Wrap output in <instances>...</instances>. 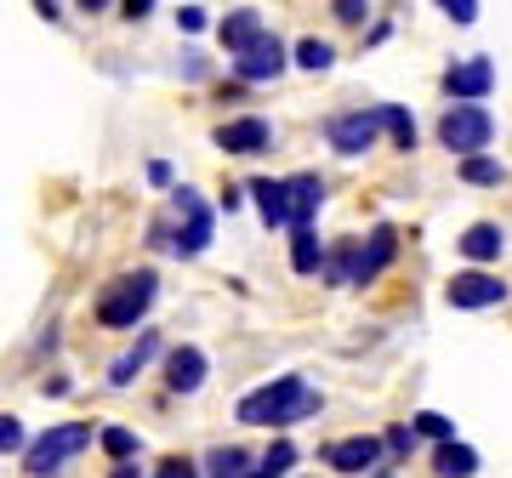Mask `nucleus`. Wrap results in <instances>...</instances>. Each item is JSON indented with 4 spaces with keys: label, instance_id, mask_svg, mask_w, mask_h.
Returning <instances> with one entry per match:
<instances>
[{
    "label": "nucleus",
    "instance_id": "obj_1",
    "mask_svg": "<svg viewBox=\"0 0 512 478\" xmlns=\"http://www.w3.org/2000/svg\"><path fill=\"white\" fill-rule=\"evenodd\" d=\"M319 416V393H313L302 376H274L268 387H256L239 399V422L245 427H291Z\"/></svg>",
    "mask_w": 512,
    "mask_h": 478
},
{
    "label": "nucleus",
    "instance_id": "obj_2",
    "mask_svg": "<svg viewBox=\"0 0 512 478\" xmlns=\"http://www.w3.org/2000/svg\"><path fill=\"white\" fill-rule=\"evenodd\" d=\"M393 251H399V234L382 222V228L370 234V245H353V239H348V245H336L330 262H325V274L336 279V285H370V279L393 262Z\"/></svg>",
    "mask_w": 512,
    "mask_h": 478
},
{
    "label": "nucleus",
    "instance_id": "obj_3",
    "mask_svg": "<svg viewBox=\"0 0 512 478\" xmlns=\"http://www.w3.org/2000/svg\"><path fill=\"white\" fill-rule=\"evenodd\" d=\"M154 291H160V279L154 274L114 279V285H103V296H97V319H103L109 331H131V325L154 308Z\"/></svg>",
    "mask_w": 512,
    "mask_h": 478
},
{
    "label": "nucleus",
    "instance_id": "obj_4",
    "mask_svg": "<svg viewBox=\"0 0 512 478\" xmlns=\"http://www.w3.org/2000/svg\"><path fill=\"white\" fill-rule=\"evenodd\" d=\"M86 444H92V427H86V422H57V427H46V433L29 444V473H35V478L57 473V467H63V461H74Z\"/></svg>",
    "mask_w": 512,
    "mask_h": 478
},
{
    "label": "nucleus",
    "instance_id": "obj_5",
    "mask_svg": "<svg viewBox=\"0 0 512 478\" xmlns=\"http://www.w3.org/2000/svg\"><path fill=\"white\" fill-rule=\"evenodd\" d=\"M490 137H495V120H490V109H478V103H456V109L439 120V143L456 148L461 160H473L478 148H490Z\"/></svg>",
    "mask_w": 512,
    "mask_h": 478
},
{
    "label": "nucleus",
    "instance_id": "obj_6",
    "mask_svg": "<svg viewBox=\"0 0 512 478\" xmlns=\"http://www.w3.org/2000/svg\"><path fill=\"white\" fill-rule=\"evenodd\" d=\"M376 137H382V109H353L330 120V148L336 154H365V148H376Z\"/></svg>",
    "mask_w": 512,
    "mask_h": 478
},
{
    "label": "nucleus",
    "instance_id": "obj_7",
    "mask_svg": "<svg viewBox=\"0 0 512 478\" xmlns=\"http://www.w3.org/2000/svg\"><path fill=\"white\" fill-rule=\"evenodd\" d=\"M177 211H183V228L171 239V251L177 257H200L205 245H211V211H205V200L194 188H177Z\"/></svg>",
    "mask_w": 512,
    "mask_h": 478
},
{
    "label": "nucleus",
    "instance_id": "obj_8",
    "mask_svg": "<svg viewBox=\"0 0 512 478\" xmlns=\"http://www.w3.org/2000/svg\"><path fill=\"white\" fill-rule=\"evenodd\" d=\"M495 86V63L490 57H467V63H456V69L444 74V92L456 97V103H484Z\"/></svg>",
    "mask_w": 512,
    "mask_h": 478
},
{
    "label": "nucleus",
    "instance_id": "obj_9",
    "mask_svg": "<svg viewBox=\"0 0 512 478\" xmlns=\"http://www.w3.org/2000/svg\"><path fill=\"white\" fill-rule=\"evenodd\" d=\"M444 296H450V308H495V302L507 296V285H501L495 274H484V268H473V274L450 279V291Z\"/></svg>",
    "mask_w": 512,
    "mask_h": 478
},
{
    "label": "nucleus",
    "instance_id": "obj_10",
    "mask_svg": "<svg viewBox=\"0 0 512 478\" xmlns=\"http://www.w3.org/2000/svg\"><path fill=\"white\" fill-rule=\"evenodd\" d=\"M376 461H382V439H370V433L325 444V467H336V473H370Z\"/></svg>",
    "mask_w": 512,
    "mask_h": 478
},
{
    "label": "nucleus",
    "instance_id": "obj_11",
    "mask_svg": "<svg viewBox=\"0 0 512 478\" xmlns=\"http://www.w3.org/2000/svg\"><path fill=\"white\" fill-rule=\"evenodd\" d=\"M279 69H285V46H279V35H262L251 52L234 57V74H239V80H274Z\"/></svg>",
    "mask_w": 512,
    "mask_h": 478
},
{
    "label": "nucleus",
    "instance_id": "obj_12",
    "mask_svg": "<svg viewBox=\"0 0 512 478\" xmlns=\"http://www.w3.org/2000/svg\"><path fill=\"white\" fill-rule=\"evenodd\" d=\"M268 120L262 114H245V120H228V126L217 131V148H228V154H262L268 148Z\"/></svg>",
    "mask_w": 512,
    "mask_h": 478
},
{
    "label": "nucleus",
    "instance_id": "obj_13",
    "mask_svg": "<svg viewBox=\"0 0 512 478\" xmlns=\"http://www.w3.org/2000/svg\"><path fill=\"white\" fill-rule=\"evenodd\" d=\"M217 35H222V46H228V57H239V52H251L268 29H262V12H256V6H239V12H228V18H222Z\"/></svg>",
    "mask_w": 512,
    "mask_h": 478
},
{
    "label": "nucleus",
    "instance_id": "obj_14",
    "mask_svg": "<svg viewBox=\"0 0 512 478\" xmlns=\"http://www.w3.org/2000/svg\"><path fill=\"white\" fill-rule=\"evenodd\" d=\"M251 194H256V211H262V222H268V228H291V183L256 177Z\"/></svg>",
    "mask_w": 512,
    "mask_h": 478
},
{
    "label": "nucleus",
    "instance_id": "obj_15",
    "mask_svg": "<svg viewBox=\"0 0 512 478\" xmlns=\"http://www.w3.org/2000/svg\"><path fill=\"white\" fill-rule=\"evenodd\" d=\"M200 382H205V353L200 348H171V359H165V387H171V393H194Z\"/></svg>",
    "mask_w": 512,
    "mask_h": 478
},
{
    "label": "nucleus",
    "instance_id": "obj_16",
    "mask_svg": "<svg viewBox=\"0 0 512 478\" xmlns=\"http://www.w3.org/2000/svg\"><path fill=\"white\" fill-rule=\"evenodd\" d=\"M319 200H325V183L319 177H291V234L296 228H313Z\"/></svg>",
    "mask_w": 512,
    "mask_h": 478
},
{
    "label": "nucleus",
    "instance_id": "obj_17",
    "mask_svg": "<svg viewBox=\"0 0 512 478\" xmlns=\"http://www.w3.org/2000/svg\"><path fill=\"white\" fill-rule=\"evenodd\" d=\"M433 467H439V478H473L478 450L473 444H439V450H433Z\"/></svg>",
    "mask_w": 512,
    "mask_h": 478
},
{
    "label": "nucleus",
    "instance_id": "obj_18",
    "mask_svg": "<svg viewBox=\"0 0 512 478\" xmlns=\"http://www.w3.org/2000/svg\"><path fill=\"white\" fill-rule=\"evenodd\" d=\"M501 245H507V239H501V228H495V222H473V228L461 234V251H467L473 262H490V257H501Z\"/></svg>",
    "mask_w": 512,
    "mask_h": 478
},
{
    "label": "nucleus",
    "instance_id": "obj_19",
    "mask_svg": "<svg viewBox=\"0 0 512 478\" xmlns=\"http://www.w3.org/2000/svg\"><path fill=\"white\" fill-rule=\"evenodd\" d=\"M154 348H160V336H154V331H143V336H137V348H131V353H120V359L109 365V382H114V387H126L131 376L143 370V359H148Z\"/></svg>",
    "mask_w": 512,
    "mask_h": 478
},
{
    "label": "nucleus",
    "instance_id": "obj_20",
    "mask_svg": "<svg viewBox=\"0 0 512 478\" xmlns=\"http://www.w3.org/2000/svg\"><path fill=\"white\" fill-rule=\"evenodd\" d=\"M325 251H319V239H313V228H296L291 234V268L296 274H319V268H325Z\"/></svg>",
    "mask_w": 512,
    "mask_h": 478
},
{
    "label": "nucleus",
    "instance_id": "obj_21",
    "mask_svg": "<svg viewBox=\"0 0 512 478\" xmlns=\"http://www.w3.org/2000/svg\"><path fill=\"white\" fill-rule=\"evenodd\" d=\"M205 467H211V478H256L251 456H245V450H234V444H228V450H211V456H205Z\"/></svg>",
    "mask_w": 512,
    "mask_h": 478
},
{
    "label": "nucleus",
    "instance_id": "obj_22",
    "mask_svg": "<svg viewBox=\"0 0 512 478\" xmlns=\"http://www.w3.org/2000/svg\"><path fill=\"white\" fill-rule=\"evenodd\" d=\"M291 461H296V444H291V439H279L268 456L256 461V478H285V473H291Z\"/></svg>",
    "mask_w": 512,
    "mask_h": 478
},
{
    "label": "nucleus",
    "instance_id": "obj_23",
    "mask_svg": "<svg viewBox=\"0 0 512 478\" xmlns=\"http://www.w3.org/2000/svg\"><path fill=\"white\" fill-rule=\"evenodd\" d=\"M382 126L393 131V143H399V148H416V120H410L399 103H382Z\"/></svg>",
    "mask_w": 512,
    "mask_h": 478
},
{
    "label": "nucleus",
    "instance_id": "obj_24",
    "mask_svg": "<svg viewBox=\"0 0 512 478\" xmlns=\"http://www.w3.org/2000/svg\"><path fill=\"white\" fill-rule=\"evenodd\" d=\"M461 177H467V183H478V188H501V177H507V171L495 166V160H484V154H473V160H461Z\"/></svg>",
    "mask_w": 512,
    "mask_h": 478
},
{
    "label": "nucleus",
    "instance_id": "obj_25",
    "mask_svg": "<svg viewBox=\"0 0 512 478\" xmlns=\"http://www.w3.org/2000/svg\"><path fill=\"white\" fill-rule=\"evenodd\" d=\"M97 444H103V450H109V456L126 467L131 450H137V433H126V427H103V433H97Z\"/></svg>",
    "mask_w": 512,
    "mask_h": 478
},
{
    "label": "nucleus",
    "instance_id": "obj_26",
    "mask_svg": "<svg viewBox=\"0 0 512 478\" xmlns=\"http://www.w3.org/2000/svg\"><path fill=\"white\" fill-rule=\"evenodd\" d=\"M410 427H416V433H427V439H439V444H456V422H444L439 410H421Z\"/></svg>",
    "mask_w": 512,
    "mask_h": 478
},
{
    "label": "nucleus",
    "instance_id": "obj_27",
    "mask_svg": "<svg viewBox=\"0 0 512 478\" xmlns=\"http://www.w3.org/2000/svg\"><path fill=\"white\" fill-rule=\"evenodd\" d=\"M330 57H336V52H330L325 40H302V46H296V63H302V69H313V74L330 69Z\"/></svg>",
    "mask_w": 512,
    "mask_h": 478
},
{
    "label": "nucleus",
    "instance_id": "obj_28",
    "mask_svg": "<svg viewBox=\"0 0 512 478\" xmlns=\"http://www.w3.org/2000/svg\"><path fill=\"white\" fill-rule=\"evenodd\" d=\"M0 450H23V422L18 416H0Z\"/></svg>",
    "mask_w": 512,
    "mask_h": 478
},
{
    "label": "nucleus",
    "instance_id": "obj_29",
    "mask_svg": "<svg viewBox=\"0 0 512 478\" xmlns=\"http://www.w3.org/2000/svg\"><path fill=\"white\" fill-rule=\"evenodd\" d=\"M154 478H194V461L171 456V461H160V473H154Z\"/></svg>",
    "mask_w": 512,
    "mask_h": 478
},
{
    "label": "nucleus",
    "instance_id": "obj_30",
    "mask_svg": "<svg viewBox=\"0 0 512 478\" xmlns=\"http://www.w3.org/2000/svg\"><path fill=\"white\" fill-rule=\"evenodd\" d=\"M444 12H450L456 23H473L478 18V0H444Z\"/></svg>",
    "mask_w": 512,
    "mask_h": 478
},
{
    "label": "nucleus",
    "instance_id": "obj_31",
    "mask_svg": "<svg viewBox=\"0 0 512 478\" xmlns=\"http://www.w3.org/2000/svg\"><path fill=\"white\" fill-rule=\"evenodd\" d=\"M330 12H336V18H342V23H365V6H359V0H336Z\"/></svg>",
    "mask_w": 512,
    "mask_h": 478
},
{
    "label": "nucleus",
    "instance_id": "obj_32",
    "mask_svg": "<svg viewBox=\"0 0 512 478\" xmlns=\"http://www.w3.org/2000/svg\"><path fill=\"white\" fill-rule=\"evenodd\" d=\"M410 444H416V427H393V433H387V450H410Z\"/></svg>",
    "mask_w": 512,
    "mask_h": 478
},
{
    "label": "nucleus",
    "instance_id": "obj_33",
    "mask_svg": "<svg viewBox=\"0 0 512 478\" xmlns=\"http://www.w3.org/2000/svg\"><path fill=\"white\" fill-rule=\"evenodd\" d=\"M177 23H183L188 35H194V29H205V6H183V12H177Z\"/></svg>",
    "mask_w": 512,
    "mask_h": 478
},
{
    "label": "nucleus",
    "instance_id": "obj_34",
    "mask_svg": "<svg viewBox=\"0 0 512 478\" xmlns=\"http://www.w3.org/2000/svg\"><path fill=\"white\" fill-rule=\"evenodd\" d=\"M109 478H143V473H137V467H131V461H126V467H114Z\"/></svg>",
    "mask_w": 512,
    "mask_h": 478
}]
</instances>
